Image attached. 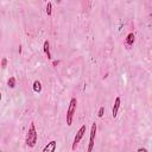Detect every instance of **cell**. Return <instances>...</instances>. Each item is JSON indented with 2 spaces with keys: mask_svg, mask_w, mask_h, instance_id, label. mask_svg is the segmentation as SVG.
Returning a JSON list of instances; mask_svg holds the SVG:
<instances>
[{
  "mask_svg": "<svg viewBox=\"0 0 152 152\" xmlns=\"http://www.w3.org/2000/svg\"><path fill=\"white\" fill-rule=\"evenodd\" d=\"M37 139H38V133L36 131V126L33 123L30 124L29 131L26 133V138H25V143L29 147H35L37 144Z\"/></svg>",
  "mask_w": 152,
  "mask_h": 152,
  "instance_id": "1",
  "label": "cell"
},
{
  "mask_svg": "<svg viewBox=\"0 0 152 152\" xmlns=\"http://www.w3.org/2000/svg\"><path fill=\"white\" fill-rule=\"evenodd\" d=\"M76 106H77V100L76 97H72L67 109V125L72 126L73 125V120H74V114L76 112Z\"/></svg>",
  "mask_w": 152,
  "mask_h": 152,
  "instance_id": "2",
  "label": "cell"
},
{
  "mask_svg": "<svg viewBox=\"0 0 152 152\" xmlns=\"http://www.w3.org/2000/svg\"><path fill=\"white\" fill-rule=\"evenodd\" d=\"M86 130H87V127H86V125H83V126H81V128L76 132V136H75V138H74L73 145H72V150H73V151H76V149H77L78 144H80L81 139L83 138V136H85V133H86Z\"/></svg>",
  "mask_w": 152,
  "mask_h": 152,
  "instance_id": "3",
  "label": "cell"
},
{
  "mask_svg": "<svg viewBox=\"0 0 152 152\" xmlns=\"http://www.w3.org/2000/svg\"><path fill=\"white\" fill-rule=\"evenodd\" d=\"M96 130H97V125L94 123L92 125V130H90V137H89V145L87 149V152H93L94 149V140H95V134H96Z\"/></svg>",
  "mask_w": 152,
  "mask_h": 152,
  "instance_id": "4",
  "label": "cell"
},
{
  "mask_svg": "<svg viewBox=\"0 0 152 152\" xmlns=\"http://www.w3.org/2000/svg\"><path fill=\"white\" fill-rule=\"evenodd\" d=\"M120 105H121V99H120V96H117L115 100H114L113 109H112V115H113V118H117L118 112H119V108H120Z\"/></svg>",
  "mask_w": 152,
  "mask_h": 152,
  "instance_id": "5",
  "label": "cell"
},
{
  "mask_svg": "<svg viewBox=\"0 0 152 152\" xmlns=\"http://www.w3.org/2000/svg\"><path fill=\"white\" fill-rule=\"evenodd\" d=\"M56 146H57V141H56V140H51L50 143H48V144L45 145V147L43 149L42 152H55Z\"/></svg>",
  "mask_w": 152,
  "mask_h": 152,
  "instance_id": "6",
  "label": "cell"
},
{
  "mask_svg": "<svg viewBox=\"0 0 152 152\" xmlns=\"http://www.w3.org/2000/svg\"><path fill=\"white\" fill-rule=\"evenodd\" d=\"M43 50H44V54L45 56L48 57V59H51L52 56H51V52H50V43L49 40H45L44 44H43Z\"/></svg>",
  "mask_w": 152,
  "mask_h": 152,
  "instance_id": "7",
  "label": "cell"
},
{
  "mask_svg": "<svg viewBox=\"0 0 152 152\" xmlns=\"http://www.w3.org/2000/svg\"><path fill=\"white\" fill-rule=\"evenodd\" d=\"M134 40H136V36H134V33H133V32L128 33V35L126 36V40H125V42H126V45H128V46L133 45Z\"/></svg>",
  "mask_w": 152,
  "mask_h": 152,
  "instance_id": "8",
  "label": "cell"
},
{
  "mask_svg": "<svg viewBox=\"0 0 152 152\" xmlns=\"http://www.w3.org/2000/svg\"><path fill=\"white\" fill-rule=\"evenodd\" d=\"M32 88H33V92H35V93L39 94L40 92H42V83H40L38 80H36L35 82H33V87H32Z\"/></svg>",
  "mask_w": 152,
  "mask_h": 152,
  "instance_id": "9",
  "label": "cell"
},
{
  "mask_svg": "<svg viewBox=\"0 0 152 152\" xmlns=\"http://www.w3.org/2000/svg\"><path fill=\"white\" fill-rule=\"evenodd\" d=\"M7 86L11 88V89H13L16 87V77H10L7 80Z\"/></svg>",
  "mask_w": 152,
  "mask_h": 152,
  "instance_id": "10",
  "label": "cell"
},
{
  "mask_svg": "<svg viewBox=\"0 0 152 152\" xmlns=\"http://www.w3.org/2000/svg\"><path fill=\"white\" fill-rule=\"evenodd\" d=\"M46 14L49 17L52 14V3H48V5H46Z\"/></svg>",
  "mask_w": 152,
  "mask_h": 152,
  "instance_id": "11",
  "label": "cell"
},
{
  "mask_svg": "<svg viewBox=\"0 0 152 152\" xmlns=\"http://www.w3.org/2000/svg\"><path fill=\"white\" fill-rule=\"evenodd\" d=\"M104 113H105V107H100L99 113H97V117H99V118H102V117H104Z\"/></svg>",
  "mask_w": 152,
  "mask_h": 152,
  "instance_id": "12",
  "label": "cell"
},
{
  "mask_svg": "<svg viewBox=\"0 0 152 152\" xmlns=\"http://www.w3.org/2000/svg\"><path fill=\"white\" fill-rule=\"evenodd\" d=\"M7 67V58H3L1 59V68H6Z\"/></svg>",
  "mask_w": 152,
  "mask_h": 152,
  "instance_id": "13",
  "label": "cell"
},
{
  "mask_svg": "<svg viewBox=\"0 0 152 152\" xmlns=\"http://www.w3.org/2000/svg\"><path fill=\"white\" fill-rule=\"evenodd\" d=\"M137 152H149V151L146 149H144V147H140V149L137 150Z\"/></svg>",
  "mask_w": 152,
  "mask_h": 152,
  "instance_id": "14",
  "label": "cell"
},
{
  "mask_svg": "<svg viewBox=\"0 0 152 152\" xmlns=\"http://www.w3.org/2000/svg\"><path fill=\"white\" fill-rule=\"evenodd\" d=\"M59 64V61H52V65L54 67H57Z\"/></svg>",
  "mask_w": 152,
  "mask_h": 152,
  "instance_id": "15",
  "label": "cell"
},
{
  "mask_svg": "<svg viewBox=\"0 0 152 152\" xmlns=\"http://www.w3.org/2000/svg\"><path fill=\"white\" fill-rule=\"evenodd\" d=\"M0 102H1V92H0Z\"/></svg>",
  "mask_w": 152,
  "mask_h": 152,
  "instance_id": "16",
  "label": "cell"
}]
</instances>
